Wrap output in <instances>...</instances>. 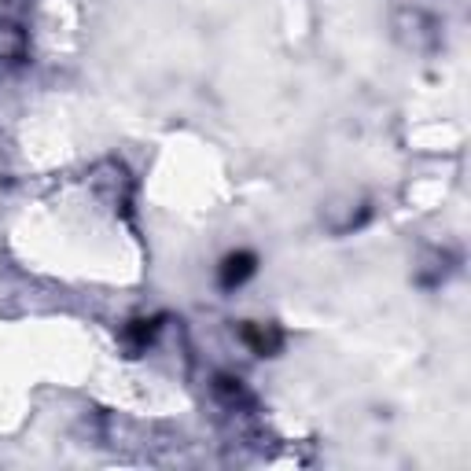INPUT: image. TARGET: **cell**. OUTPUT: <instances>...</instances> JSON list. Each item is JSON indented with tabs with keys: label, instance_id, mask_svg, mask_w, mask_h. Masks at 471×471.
Instances as JSON below:
<instances>
[{
	"label": "cell",
	"instance_id": "obj_1",
	"mask_svg": "<svg viewBox=\"0 0 471 471\" xmlns=\"http://www.w3.org/2000/svg\"><path fill=\"white\" fill-rule=\"evenodd\" d=\"M255 273H258V258L250 255V250H236V255H229L222 262V273H217V276H222V287H229V292H232V287H243Z\"/></svg>",
	"mask_w": 471,
	"mask_h": 471
},
{
	"label": "cell",
	"instance_id": "obj_2",
	"mask_svg": "<svg viewBox=\"0 0 471 471\" xmlns=\"http://www.w3.org/2000/svg\"><path fill=\"white\" fill-rule=\"evenodd\" d=\"M243 336H247V343L255 346L258 353H269V350H276V346H280V336H276L273 328H262V324H250V328H247Z\"/></svg>",
	"mask_w": 471,
	"mask_h": 471
}]
</instances>
